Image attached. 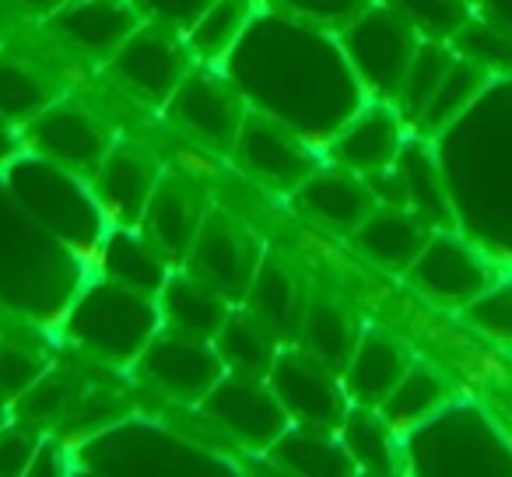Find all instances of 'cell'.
I'll use <instances>...</instances> for the list:
<instances>
[{"label": "cell", "instance_id": "obj_19", "mask_svg": "<svg viewBox=\"0 0 512 477\" xmlns=\"http://www.w3.org/2000/svg\"><path fill=\"white\" fill-rule=\"evenodd\" d=\"M162 179V165L148 148L134 141H113L92 176V190L109 225L141 228L148 200Z\"/></svg>", "mask_w": 512, "mask_h": 477}, {"label": "cell", "instance_id": "obj_7", "mask_svg": "<svg viewBox=\"0 0 512 477\" xmlns=\"http://www.w3.org/2000/svg\"><path fill=\"white\" fill-rule=\"evenodd\" d=\"M456 130H463V134H470L474 141L484 144V176H488V183L481 186V190H467V193H456L453 197V211H456V221L463 218L467 211H474V207H488V211H481L477 218L467 221L470 235H474V243L484 246V250H491V246L498 243V235H502L505 228V218H509L512 211V127H502V116L495 113V106H491L488 95H477V102L467 109V113L460 116V120L453 123ZM498 257L512 260V225H509V235H505V246Z\"/></svg>", "mask_w": 512, "mask_h": 477}, {"label": "cell", "instance_id": "obj_17", "mask_svg": "<svg viewBox=\"0 0 512 477\" xmlns=\"http://www.w3.org/2000/svg\"><path fill=\"white\" fill-rule=\"evenodd\" d=\"M260 260H264L260 246H256V239L246 228L235 225L221 211H207L197 243H193L190 257L183 260V267L239 306L246 299L249 285H253Z\"/></svg>", "mask_w": 512, "mask_h": 477}, {"label": "cell", "instance_id": "obj_23", "mask_svg": "<svg viewBox=\"0 0 512 477\" xmlns=\"http://www.w3.org/2000/svg\"><path fill=\"white\" fill-rule=\"evenodd\" d=\"M141 25V15L130 0H67L50 15V29L92 57H113L130 32Z\"/></svg>", "mask_w": 512, "mask_h": 477}, {"label": "cell", "instance_id": "obj_40", "mask_svg": "<svg viewBox=\"0 0 512 477\" xmlns=\"http://www.w3.org/2000/svg\"><path fill=\"white\" fill-rule=\"evenodd\" d=\"M460 316L488 341L512 348V274H498L477 299L460 309Z\"/></svg>", "mask_w": 512, "mask_h": 477}, {"label": "cell", "instance_id": "obj_18", "mask_svg": "<svg viewBox=\"0 0 512 477\" xmlns=\"http://www.w3.org/2000/svg\"><path fill=\"white\" fill-rule=\"evenodd\" d=\"M407 123L393 102L365 99L344 127L327 141V165H341L358 176L390 169L407 141Z\"/></svg>", "mask_w": 512, "mask_h": 477}, {"label": "cell", "instance_id": "obj_42", "mask_svg": "<svg viewBox=\"0 0 512 477\" xmlns=\"http://www.w3.org/2000/svg\"><path fill=\"white\" fill-rule=\"evenodd\" d=\"M369 4L372 0H278V8L285 15L327 32H344Z\"/></svg>", "mask_w": 512, "mask_h": 477}, {"label": "cell", "instance_id": "obj_25", "mask_svg": "<svg viewBox=\"0 0 512 477\" xmlns=\"http://www.w3.org/2000/svg\"><path fill=\"white\" fill-rule=\"evenodd\" d=\"M99 274L116 285H127L134 292L155 295L165 288L172 274V264L144 228L109 225L99 246Z\"/></svg>", "mask_w": 512, "mask_h": 477}, {"label": "cell", "instance_id": "obj_26", "mask_svg": "<svg viewBox=\"0 0 512 477\" xmlns=\"http://www.w3.org/2000/svg\"><path fill=\"white\" fill-rule=\"evenodd\" d=\"M232 306L235 302H228L218 288H211L204 278L190 274L186 267H172L169 281L158 292L162 327L186 337H200V341H214V334L228 320Z\"/></svg>", "mask_w": 512, "mask_h": 477}, {"label": "cell", "instance_id": "obj_33", "mask_svg": "<svg viewBox=\"0 0 512 477\" xmlns=\"http://www.w3.org/2000/svg\"><path fill=\"white\" fill-rule=\"evenodd\" d=\"M449 400H453V390H449L446 376H442L435 365L414 358L411 369L404 372V379H400L390 397L379 404V414H383L400 435H407L411 428H418L421 421L432 418L435 411H442Z\"/></svg>", "mask_w": 512, "mask_h": 477}, {"label": "cell", "instance_id": "obj_48", "mask_svg": "<svg viewBox=\"0 0 512 477\" xmlns=\"http://www.w3.org/2000/svg\"><path fill=\"white\" fill-rule=\"evenodd\" d=\"M11 4H18V8H25V11H36V15L50 18L53 11H60V8H64L67 0H11Z\"/></svg>", "mask_w": 512, "mask_h": 477}, {"label": "cell", "instance_id": "obj_14", "mask_svg": "<svg viewBox=\"0 0 512 477\" xmlns=\"http://www.w3.org/2000/svg\"><path fill=\"white\" fill-rule=\"evenodd\" d=\"M134 369L144 383L179 404H200L211 393V386L225 376V362L214 341H200V337H186L165 327L151 337Z\"/></svg>", "mask_w": 512, "mask_h": 477}, {"label": "cell", "instance_id": "obj_50", "mask_svg": "<svg viewBox=\"0 0 512 477\" xmlns=\"http://www.w3.org/2000/svg\"><path fill=\"white\" fill-rule=\"evenodd\" d=\"M470 4H474V8H477V4H481V0H470Z\"/></svg>", "mask_w": 512, "mask_h": 477}, {"label": "cell", "instance_id": "obj_46", "mask_svg": "<svg viewBox=\"0 0 512 477\" xmlns=\"http://www.w3.org/2000/svg\"><path fill=\"white\" fill-rule=\"evenodd\" d=\"M25 155V137H22V127H15V123L0 120V172L8 169L15 158Z\"/></svg>", "mask_w": 512, "mask_h": 477}, {"label": "cell", "instance_id": "obj_27", "mask_svg": "<svg viewBox=\"0 0 512 477\" xmlns=\"http://www.w3.org/2000/svg\"><path fill=\"white\" fill-rule=\"evenodd\" d=\"M337 435H341L344 449H348L358 474L390 477V474H404L407 470L404 435L379 414V407L351 404L341 428H337Z\"/></svg>", "mask_w": 512, "mask_h": 477}, {"label": "cell", "instance_id": "obj_5", "mask_svg": "<svg viewBox=\"0 0 512 477\" xmlns=\"http://www.w3.org/2000/svg\"><path fill=\"white\" fill-rule=\"evenodd\" d=\"M0 176H4L8 190L15 193L18 204L39 225L50 228L60 243H67L85 260L99 257L109 221L102 214L99 200H95L92 179L50 162V158L36 155V151H25Z\"/></svg>", "mask_w": 512, "mask_h": 477}, {"label": "cell", "instance_id": "obj_4", "mask_svg": "<svg viewBox=\"0 0 512 477\" xmlns=\"http://www.w3.org/2000/svg\"><path fill=\"white\" fill-rule=\"evenodd\" d=\"M78 474H235L228 453L155 421L116 418L74 442Z\"/></svg>", "mask_w": 512, "mask_h": 477}, {"label": "cell", "instance_id": "obj_49", "mask_svg": "<svg viewBox=\"0 0 512 477\" xmlns=\"http://www.w3.org/2000/svg\"><path fill=\"white\" fill-rule=\"evenodd\" d=\"M11 418H15V407H11V404H4V400H0V428L8 425Z\"/></svg>", "mask_w": 512, "mask_h": 477}, {"label": "cell", "instance_id": "obj_8", "mask_svg": "<svg viewBox=\"0 0 512 477\" xmlns=\"http://www.w3.org/2000/svg\"><path fill=\"white\" fill-rule=\"evenodd\" d=\"M418 43V29L386 0H372L369 8L341 32V50L355 71L358 85L365 88V99L379 102H393Z\"/></svg>", "mask_w": 512, "mask_h": 477}, {"label": "cell", "instance_id": "obj_13", "mask_svg": "<svg viewBox=\"0 0 512 477\" xmlns=\"http://www.w3.org/2000/svg\"><path fill=\"white\" fill-rule=\"evenodd\" d=\"M232 151L249 176L260 179L271 190L288 193V197L320 165H327V158L316 155V144H309L288 123H281L271 113H260V109H249L246 113Z\"/></svg>", "mask_w": 512, "mask_h": 477}, {"label": "cell", "instance_id": "obj_15", "mask_svg": "<svg viewBox=\"0 0 512 477\" xmlns=\"http://www.w3.org/2000/svg\"><path fill=\"white\" fill-rule=\"evenodd\" d=\"M190 67L193 53L186 39L151 22L137 25L127 43L109 57V71L148 102H169Z\"/></svg>", "mask_w": 512, "mask_h": 477}, {"label": "cell", "instance_id": "obj_16", "mask_svg": "<svg viewBox=\"0 0 512 477\" xmlns=\"http://www.w3.org/2000/svg\"><path fill=\"white\" fill-rule=\"evenodd\" d=\"M22 137L25 151H36V155L50 158V162L64 165L71 172H81L88 179L95 176V169L116 141L88 109L64 99H53L43 113L32 116L22 127Z\"/></svg>", "mask_w": 512, "mask_h": 477}, {"label": "cell", "instance_id": "obj_43", "mask_svg": "<svg viewBox=\"0 0 512 477\" xmlns=\"http://www.w3.org/2000/svg\"><path fill=\"white\" fill-rule=\"evenodd\" d=\"M39 439H43V428L29 425V421H22V418H11L8 425L0 428V477L29 474Z\"/></svg>", "mask_w": 512, "mask_h": 477}, {"label": "cell", "instance_id": "obj_39", "mask_svg": "<svg viewBox=\"0 0 512 477\" xmlns=\"http://www.w3.org/2000/svg\"><path fill=\"white\" fill-rule=\"evenodd\" d=\"M386 4L397 8L421 39H439V43H453L456 32L474 18L470 0H386Z\"/></svg>", "mask_w": 512, "mask_h": 477}, {"label": "cell", "instance_id": "obj_1", "mask_svg": "<svg viewBox=\"0 0 512 477\" xmlns=\"http://www.w3.org/2000/svg\"><path fill=\"white\" fill-rule=\"evenodd\" d=\"M221 67L249 106L278 116L316 148H327L365 102L341 39H330L327 29L299 22L281 8L256 11Z\"/></svg>", "mask_w": 512, "mask_h": 477}, {"label": "cell", "instance_id": "obj_36", "mask_svg": "<svg viewBox=\"0 0 512 477\" xmlns=\"http://www.w3.org/2000/svg\"><path fill=\"white\" fill-rule=\"evenodd\" d=\"M453 57H456L453 43H439V39H421L418 43L411 67H407L404 81H400L397 95H393V106H397V113L404 116L407 127H414L418 116L428 109V102H432V95L439 92Z\"/></svg>", "mask_w": 512, "mask_h": 477}, {"label": "cell", "instance_id": "obj_35", "mask_svg": "<svg viewBox=\"0 0 512 477\" xmlns=\"http://www.w3.org/2000/svg\"><path fill=\"white\" fill-rule=\"evenodd\" d=\"M260 8H264L260 0H214L183 36L193 60L197 64H225V57L235 50V43L242 39V32L249 29Z\"/></svg>", "mask_w": 512, "mask_h": 477}, {"label": "cell", "instance_id": "obj_32", "mask_svg": "<svg viewBox=\"0 0 512 477\" xmlns=\"http://www.w3.org/2000/svg\"><path fill=\"white\" fill-rule=\"evenodd\" d=\"M491 81H495V74H491L488 67L474 64V60H467V57L456 53L453 64H449V71H446V78H442L439 92L432 95L428 109L411 127V134L428 137V141H435L439 134H446V130L453 127V123L460 120L470 106H474L477 95H481Z\"/></svg>", "mask_w": 512, "mask_h": 477}, {"label": "cell", "instance_id": "obj_34", "mask_svg": "<svg viewBox=\"0 0 512 477\" xmlns=\"http://www.w3.org/2000/svg\"><path fill=\"white\" fill-rule=\"evenodd\" d=\"M362 327L348 313V306L334 299H316L306 306V320H302L299 344L306 351H313L323 365H330L334 372H344L348 358L355 355Z\"/></svg>", "mask_w": 512, "mask_h": 477}, {"label": "cell", "instance_id": "obj_45", "mask_svg": "<svg viewBox=\"0 0 512 477\" xmlns=\"http://www.w3.org/2000/svg\"><path fill=\"white\" fill-rule=\"evenodd\" d=\"M67 474H78L74 442L64 439V435H43L36 456H32L29 477H67Z\"/></svg>", "mask_w": 512, "mask_h": 477}, {"label": "cell", "instance_id": "obj_6", "mask_svg": "<svg viewBox=\"0 0 512 477\" xmlns=\"http://www.w3.org/2000/svg\"><path fill=\"white\" fill-rule=\"evenodd\" d=\"M411 474H512V442L474 404H453L404 435Z\"/></svg>", "mask_w": 512, "mask_h": 477}, {"label": "cell", "instance_id": "obj_47", "mask_svg": "<svg viewBox=\"0 0 512 477\" xmlns=\"http://www.w3.org/2000/svg\"><path fill=\"white\" fill-rule=\"evenodd\" d=\"M477 8L484 11V18H491L495 25L512 32V0H481Z\"/></svg>", "mask_w": 512, "mask_h": 477}, {"label": "cell", "instance_id": "obj_31", "mask_svg": "<svg viewBox=\"0 0 512 477\" xmlns=\"http://www.w3.org/2000/svg\"><path fill=\"white\" fill-rule=\"evenodd\" d=\"M281 344L285 341H281L253 309L242 306V302L232 306L228 320L221 323V330L214 334V348H218L221 362H225V372H239V376L267 379Z\"/></svg>", "mask_w": 512, "mask_h": 477}, {"label": "cell", "instance_id": "obj_22", "mask_svg": "<svg viewBox=\"0 0 512 477\" xmlns=\"http://www.w3.org/2000/svg\"><path fill=\"white\" fill-rule=\"evenodd\" d=\"M414 351L397 334L383 327H362L355 355L348 358L341 372V383L348 390L351 404L379 407L393 393V386L411 369Z\"/></svg>", "mask_w": 512, "mask_h": 477}, {"label": "cell", "instance_id": "obj_38", "mask_svg": "<svg viewBox=\"0 0 512 477\" xmlns=\"http://www.w3.org/2000/svg\"><path fill=\"white\" fill-rule=\"evenodd\" d=\"M453 50L460 53V57L474 60V64L488 67L495 78H512V32L495 25L491 18L481 15V22L470 18V22L456 32Z\"/></svg>", "mask_w": 512, "mask_h": 477}, {"label": "cell", "instance_id": "obj_21", "mask_svg": "<svg viewBox=\"0 0 512 477\" xmlns=\"http://www.w3.org/2000/svg\"><path fill=\"white\" fill-rule=\"evenodd\" d=\"M292 204L316 225L351 235L372 214L376 197H372L365 176L341 169V165H320L306 183L292 190Z\"/></svg>", "mask_w": 512, "mask_h": 477}, {"label": "cell", "instance_id": "obj_41", "mask_svg": "<svg viewBox=\"0 0 512 477\" xmlns=\"http://www.w3.org/2000/svg\"><path fill=\"white\" fill-rule=\"evenodd\" d=\"M50 369V358L25 341H0V400L15 407Z\"/></svg>", "mask_w": 512, "mask_h": 477}, {"label": "cell", "instance_id": "obj_44", "mask_svg": "<svg viewBox=\"0 0 512 477\" xmlns=\"http://www.w3.org/2000/svg\"><path fill=\"white\" fill-rule=\"evenodd\" d=\"M130 4L137 8L141 22L162 25V29L186 36L193 29V22L211 8L214 0H130Z\"/></svg>", "mask_w": 512, "mask_h": 477}, {"label": "cell", "instance_id": "obj_10", "mask_svg": "<svg viewBox=\"0 0 512 477\" xmlns=\"http://www.w3.org/2000/svg\"><path fill=\"white\" fill-rule=\"evenodd\" d=\"M169 120L193 141L207 144L214 151H232L239 127L246 120L249 106L221 64L190 67L179 88L169 95Z\"/></svg>", "mask_w": 512, "mask_h": 477}, {"label": "cell", "instance_id": "obj_28", "mask_svg": "<svg viewBox=\"0 0 512 477\" xmlns=\"http://www.w3.org/2000/svg\"><path fill=\"white\" fill-rule=\"evenodd\" d=\"M397 169L407 183V207L425 221L428 228H456V211L449 200V186L442 176V165L432 151L428 137L411 134L397 155Z\"/></svg>", "mask_w": 512, "mask_h": 477}, {"label": "cell", "instance_id": "obj_12", "mask_svg": "<svg viewBox=\"0 0 512 477\" xmlns=\"http://www.w3.org/2000/svg\"><path fill=\"white\" fill-rule=\"evenodd\" d=\"M498 267L488 260V253L467 239V235L453 232V228H439L432 232V239L425 243V250L418 253V260L407 271L418 292H425L432 302L460 313L470 299L484 292L491 281L498 278Z\"/></svg>", "mask_w": 512, "mask_h": 477}, {"label": "cell", "instance_id": "obj_3", "mask_svg": "<svg viewBox=\"0 0 512 477\" xmlns=\"http://www.w3.org/2000/svg\"><path fill=\"white\" fill-rule=\"evenodd\" d=\"M158 330L162 309L155 295L116 285L102 274L88 278L60 316V334L67 344L116 369H134Z\"/></svg>", "mask_w": 512, "mask_h": 477}, {"label": "cell", "instance_id": "obj_24", "mask_svg": "<svg viewBox=\"0 0 512 477\" xmlns=\"http://www.w3.org/2000/svg\"><path fill=\"white\" fill-rule=\"evenodd\" d=\"M435 228H428L411 207H383L376 204L372 214L351 232V243L365 260L393 274H407Z\"/></svg>", "mask_w": 512, "mask_h": 477}, {"label": "cell", "instance_id": "obj_29", "mask_svg": "<svg viewBox=\"0 0 512 477\" xmlns=\"http://www.w3.org/2000/svg\"><path fill=\"white\" fill-rule=\"evenodd\" d=\"M267 460L278 463L281 474H309V477H348L358 474L344 449L341 435L313 425H288L285 435L267 449Z\"/></svg>", "mask_w": 512, "mask_h": 477}, {"label": "cell", "instance_id": "obj_11", "mask_svg": "<svg viewBox=\"0 0 512 477\" xmlns=\"http://www.w3.org/2000/svg\"><path fill=\"white\" fill-rule=\"evenodd\" d=\"M267 383L278 393L281 407L295 425H313L337 432L348 414L351 400L341 383V372L323 365L313 351H306L299 341L281 344L274 365L267 372Z\"/></svg>", "mask_w": 512, "mask_h": 477}, {"label": "cell", "instance_id": "obj_2", "mask_svg": "<svg viewBox=\"0 0 512 477\" xmlns=\"http://www.w3.org/2000/svg\"><path fill=\"white\" fill-rule=\"evenodd\" d=\"M85 264L18 204L0 176V306L43 323L57 320L88 281Z\"/></svg>", "mask_w": 512, "mask_h": 477}, {"label": "cell", "instance_id": "obj_30", "mask_svg": "<svg viewBox=\"0 0 512 477\" xmlns=\"http://www.w3.org/2000/svg\"><path fill=\"white\" fill-rule=\"evenodd\" d=\"M242 306L253 309L285 344H295L302 334V320H306L309 302H302L299 281L292 278L288 267H281L278 260H260Z\"/></svg>", "mask_w": 512, "mask_h": 477}, {"label": "cell", "instance_id": "obj_9", "mask_svg": "<svg viewBox=\"0 0 512 477\" xmlns=\"http://www.w3.org/2000/svg\"><path fill=\"white\" fill-rule=\"evenodd\" d=\"M197 407L204 418H211L221 428V435L232 446H242L246 453H260V456L292 425L278 393L271 390V383L264 376L225 372Z\"/></svg>", "mask_w": 512, "mask_h": 477}, {"label": "cell", "instance_id": "obj_37", "mask_svg": "<svg viewBox=\"0 0 512 477\" xmlns=\"http://www.w3.org/2000/svg\"><path fill=\"white\" fill-rule=\"evenodd\" d=\"M53 102V88L43 81L36 67L18 57H0V120L25 127L32 116H39Z\"/></svg>", "mask_w": 512, "mask_h": 477}, {"label": "cell", "instance_id": "obj_20", "mask_svg": "<svg viewBox=\"0 0 512 477\" xmlns=\"http://www.w3.org/2000/svg\"><path fill=\"white\" fill-rule=\"evenodd\" d=\"M207 200L200 193V186L176 172H162L155 193L148 200L141 228L151 235V243L169 257L172 267H183V260L190 257L193 243H197L200 225L207 218Z\"/></svg>", "mask_w": 512, "mask_h": 477}]
</instances>
